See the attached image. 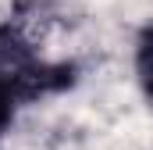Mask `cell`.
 I'll use <instances>...</instances> for the list:
<instances>
[{"label":"cell","mask_w":153,"mask_h":150,"mask_svg":"<svg viewBox=\"0 0 153 150\" xmlns=\"http://www.w3.org/2000/svg\"><path fill=\"white\" fill-rule=\"evenodd\" d=\"M135 72H139V82H143V93L153 104V29H146L139 36V50H135Z\"/></svg>","instance_id":"obj_1"},{"label":"cell","mask_w":153,"mask_h":150,"mask_svg":"<svg viewBox=\"0 0 153 150\" xmlns=\"http://www.w3.org/2000/svg\"><path fill=\"white\" fill-rule=\"evenodd\" d=\"M22 100H18V93H14V86H11V79L0 72V136H4V129L11 125V118H14V107H18Z\"/></svg>","instance_id":"obj_2"},{"label":"cell","mask_w":153,"mask_h":150,"mask_svg":"<svg viewBox=\"0 0 153 150\" xmlns=\"http://www.w3.org/2000/svg\"><path fill=\"white\" fill-rule=\"evenodd\" d=\"M61 0H18V11L29 14V18H39V14H53Z\"/></svg>","instance_id":"obj_3"}]
</instances>
